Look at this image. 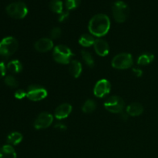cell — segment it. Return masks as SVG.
Instances as JSON below:
<instances>
[{
  "instance_id": "obj_14",
  "label": "cell",
  "mask_w": 158,
  "mask_h": 158,
  "mask_svg": "<svg viewBox=\"0 0 158 158\" xmlns=\"http://www.w3.org/2000/svg\"><path fill=\"white\" fill-rule=\"evenodd\" d=\"M83 67L80 62L78 60H71L69 65V71L71 75L75 78H78L81 75Z\"/></svg>"
},
{
  "instance_id": "obj_33",
  "label": "cell",
  "mask_w": 158,
  "mask_h": 158,
  "mask_svg": "<svg viewBox=\"0 0 158 158\" xmlns=\"http://www.w3.org/2000/svg\"><path fill=\"white\" fill-rule=\"evenodd\" d=\"M157 118H158V117H157Z\"/></svg>"
},
{
  "instance_id": "obj_5",
  "label": "cell",
  "mask_w": 158,
  "mask_h": 158,
  "mask_svg": "<svg viewBox=\"0 0 158 158\" xmlns=\"http://www.w3.org/2000/svg\"><path fill=\"white\" fill-rule=\"evenodd\" d=\"M6 12L12 18L20 19L26 16L28 14V8L23 2H12L7 6Z\"/></svg>"
},
{
  "instance_id": "obj_15",
  "label": "cell",
  "mask_w": 158,
  "mask_h": 158,
  "mask_svg": "<svg viewBox=\"0 0 158 158\" xmlns=\"http://www.w3.org/2000/svg\"><path fill=\"white\" fill-rule=\"evenodd\" d=\"M143 106L139 103H133L127 107V113L131 117H137L143 114Z\"/></svg>"
},
{
  "instance_id": "obj_27",
  "label": "cell",
  "mask_w": 158,
  "mask_h": 158,
  "mask_svg": "<svg viewBox=\"0 0 158 158\" xmlns=\"http://www.w3.org/2000/svg\"><path fill=\"white\" fill-rule=\"evenodd\" d=\"M14 96L18 100H22L25 97H26V92L25 90H23V89H18V90H16L15 92Z\"/></svg>"
},
{
  "instance_id": "obj_31",
  "label": "cell",
  "mask_w": 158,
  "mask_h": 158,
  "mask_svg": "<svg viewBox=\"0 0 158 158\" xmlns=\"http://www.w3.org/2000/svg\"><path fill=\"white\" fill-rule=\"evenodd\" d=\"M133 73L137 77H140L143 75V70L140 68H133Z\"/></svg>"
},
{
  "instance_id": "obj_30",
  "label": "cell",
  "mask_w": 158,
  "mask_h": 158,
  "mask_svg": "<svg viewBox=\"0 0 158 158\" xmlns=\"http://www.w3.org/2000/svg\"><path fill=\"white\" fill-rule=\"evenodd\" d=\"M54 128L56 130H59V131H65L66 129H67V127H66V126L65 124H63V123H56L55 125H54Z\"/></svg>"
},
{
  "instance_id": "obj_23",
  "label": "cell",
  "mask_w": 158,
  "mask_h": 158,
  "mask_svg": "<svg viewBox=\"0 0 158 158\" xmlns=\"http://www.w3.org/2000/svg\"><path fill=\"white\" fill-rule=\"evenodd\" d=\"M81 55L82 58H83L84 63L87 65L89 67L93 68L94 66V60L93 58L92 55H91L90 52H89L88 51L86 50H82L81 51Z\"/></svg>"
},
{
  "instance_id": "obj_18",
  "label": "cell",
  "mask_w": 158,
  "mask_h": 158,
  "mask_svg": "<svg viewBox=\"0 0 158 158\" xmlns=\"http://www.w3.org/2000/svg\"><path fill=\"white\" fill-rule=\"evenodd\" d=\"M6 68L9 72L12 73H19L23 70V64L19 60H14L8 63Z\"/></svg>"
},
{
  "instance_id": "obj_28",
  "label": "cell",
  "mask_w": 158,
  "mask_h": 158,
  "mask_svg": "<svg viewBox=\"0 0 158 158\" xmlns=\"http://www.w3.org/2000/svg\"><path fill=\"white\" fill-rule=\"evenodd\" d=\"M69 11L63 12L61 14H60V15H59V22H60V23L65 22L68 18H69Z\"/></svg>"
},
{
  "instance_id": "obj_1",
  "label": "cell",
  "mask_w": 158,
  "mask_h": 158,
  "mask_svg": "<svg viewBox=\"0 0 158 158\" xmlns=\"http://www.w3.org/2000/svg\"><path fill=\"white\" fill-rule=\"evenodd\" d=\"M110 28V20L106 14L99 13L94 15L89 20L88 29L91 35L102 37L106 35Z\"/></svg>"
},
{
  "instance_id": "obj_8",
  "label": "cell",
  "mask_w": 158,
  "mask_h": 158,
  "mask_svg": "<svg viewBox=\"0 0 158 158\" xmlns=\"http://www.w3.org/2000/svg\"><path fill=\"white\" fill-rule=\"evenodd\" d=\"M48 95L47 90L40 85H31L26 91V97L32 101H40Z\"/></svg>"
},
{
  "instance_id": "obj_24",
  "label": "cell",
  "mask_w": 158,
  "mask_h": 158,
  "mask_svg": "<svg viewBox=\"0 0 158 158\" xmlns=\"http://www.w3.org/2000/svg\"><path fill=\"white\" fill-rule=\"evenodd\" d=\"M4 81L5 83H6L8 86H9V87L11 88H16L19 85V83L16 80V79L12 75L7 76V77L5 78Z\"/></svg>"
},
{
  "instance_id": "obj_21",
  "label": "cell",
  "mask_w": 158,
  "mask_h": 158,
  "mask_svg": "<svg viewBox=\"0 0 158 158\" xmlns=\"http://www.w3.org/2000/svg\"><path fill=\"white\" fill-rule=\"evenodd\" d=\"M49 7L52 12L59 15L63 12V2L62 0H51L49 3Z\"/></svg>"
},
{
  "instance_id": "obj_29",
  "label": "cell",
  "mask_w": 158,
  "mask_h": 158,
  "mask_svg": "<svg viewBox=\"0 0 158 158\" xmlns=\"http://www.w3.org/2000/svg\"><path fill=\"white\" fill-rule=\"evenodd\" d=\"M6 67L5 66V63L2 62H0V79L2 78L6 75Z\"/></svg>"
},
{
  "instance_id": "obj_16",
  "label": "cell",
  "mask_w": 158,
  "mask_h": 158,
  "mask_svg": "<svg viewBox=\"0 0 158 158\" xmlns=\"http://www.w3.org/2000/svg\"><path fill=\"white\" fill-rule=\"evenodd\" d=\"M0 158H17L15 149L9 144L2 146L0 148Z\"/></svg>"
},
{
  "instance_id": "obj_22",
  "label": "cell",
  "mask_w": 158,
  "mask_h": 158,
  "mask_svg": "<svg viewBox=\"0 0 158 158\" xmlns=\"http://www.w3.org/2000/svg\"><path fill=\"white\" fill-rule=\"evenodd\" d=\"M96 108H97V103L95 100L89 99L84 103L83 107H82V110L85 114H90L95 110Z\"/></svg>"
},
{
  "instance_id": "obj_6",
  "label": "cell",
  "mask_w": 158,
  "mask_h": 158,
  "mask_svg": "<svg viewBox=\"0 0 158 158\" xmlns=\"http://www.w3.org/2000/svg\"><path fill=\"white\" fill-rule=\"evenodd\" d=\"M112 66L115 69H127L134 64V60L131 54L126 53H120L114 57L112 60Z\"/></svg>"
},
{
  "instance_id": "obj_2",
  "label": "cell",
  "mask_w": 158,
  "mask_h": 158,
  "mask_svg": "<svg viewBox=\"0 0 158 158\" xmlns=\"http://www.w3.org/2000/svg\"><path fill=\"white\" fill-rule=\"evenodd\" d=\"M52 56L57 63L60 64H68L71 62L73 53L67 46L64 45H58L53 49Z\"/></svg>"
},
{
  "instance_id": "obj_9",
  "label": "cell",
  "mask_w": 158,
  "mask_h": 158,
  "mask_svg": "<svg viewBox=\"0 0 158 158\" xmlns=\"http://www.w3.org/2000/svg\"><path fill=\"white\" fill-rule=\"evenodd\" d=\"M53 122V117L48 112H43L37 117L33 123L35 129H46L49 127Z\"/></svg>"
},
{
  "instance_id": "obj_20",
  "label": "cell",
  "mask_w": 158,
  "mask_h": 158,
  "mask_svg": "<svg viewBox=\"0 0 158 158\" xmlns=\"http://www.w3.org/2000/svg\"><path fill=\"white\" fill-rule=\"evenodd\" d=\"M23 135L19 132H12L7 137V143L9 145H18L23 140Z\"/></svg>"
},
{
  "instance_id": "obj_25",
  "label": "cell",
  "mask_w": 158,
  "mask_h": 158,
  "mask_svg": "<svg viewBox=\"0 0 158 158\" xmlns=\"http://www.w3.org/2000/svg\"><path fill=\"white\" fill-rule=\"evenodd\" d=\"M81 0H66L65 1V6L68 11L75 9L80 6Z\"/></svg>"
},
{
  "instance_id": "obj_3",
  "label": "cell",
  "mask_w": 158,
  "mask_h": 158,
  "mask_svg": "<svg viewBox=\"0 0 158 158\" xmlns=\"http://www.w3.org/2000/svg\"><path fill=\"white\" fill-rule=\"evenodd\" d=\"M18 46V41L14 37H6L0 42V56L8 58L16 52Z\"/></svg>"
},
{
  "instance_id": "obj_32",
  "label": "cell",
  "mask_w": 158,
  "mask_h": 158,
  "mask_svg": "<svg viewBox=\"0 0 158 158\" xmlns=\"http://www.w3.org/2000/svg\"><path fill=\"white\" fill-rule=\"evenodd\" d=\"M128 117H129V114L127 112H122L120 113V119L123 121H126L128 120Z\"/></svg>"
},
{
  "instance_id": "obj_13",
  "label": "cell",
  "mask_w": 158,
  "mask_h": 158,
  "mask_svg": "<svg viewBox=\"0 0 158 158\" xmlns=\"http://www.w3.org/2000/svg\"><path fill=\"white\" fill-rule=\"evenodd\" d=\"M72 106L69 103H63L60 104L55 110L54 115L57 120H63L69 117V114L72 112Z\"/></svg>"
},
{
  "instance_id": "obj_17",
  "label": "cell",
  "mask_w": 158,
  "mask_h": 158,
  "mask_svg": "<svg viewBox=\"0 0 158 158\" xmlns=\"http://www.w3.org/2000/svg\"><path fill=\"white\" fill-rule=\"evenodd\" d=\"M154 60V54L150 53V52H145L141 54L137 59V64L139 66H147L150 63H152Z\"/></svg>"
},
{
  "instance_id": "obj_10",
  "label": "cell",
  "mask_w": 158,
  "mask_h": 158,
  "mask_svg": "<svg viewBox=\"0 0 158 158\" xmlns=\"http://www.w3.org/2000/svg\"><path fill=\"white\" fill-rule=\"evenodd\" d=\"M110 89L111 84L109 80L106 79H102L96 83L94 88V94L97 97L102 98L107 95L110 92Z\"/></svg>"
},
{
  "instance_id": "obj_19",
  "label": "cell",
  "mask_w": 158,
  "mask_h": 158,
  "mask_svg": "<svg viewBox=\"0 0 158 158\" xmlns=\"http://www.w3.org/2000/svg\"><path fill=\"white\" fill-rule=\"evenodd\" d=\"M95 39L91 34H83L79 40V43L83 47H89L95 43Z\"/></svg>"
},
{
  "instance_id": "obj_12",
  "label": "cell",
  "mask_w": 158,
  "mask_h": 158,
  "mask_svg": "<svg viewBox=\"0 0 158 158\" xmlns=\"http://www.w3.org/2000/svg\"><path fill=\"white\" fill-rule=\"evenodd\" d=\"M35 50L40 52H46L53 48V42L50 38H42L34 45Z\"/></svg>"
},
{
  "instance_id": "obj_7",
  "label": "cell",
  "mask_w": 158,
  "mask_h": 158,
  "mask_svg": "<svg viewBox=\"0 0 158 158\" xmlns=\"http://www.w3.org/2000/svg\"><path fill=\"white\" fill-rule=\"evenodd\" d=\"M125 103L121 97L112 96L109 97L104 103V107L106 110L113 114H120L123 112Z\"/></svg>"
},
{
  "instance_id": "obj_26",
  "label": "cell",
  "mask_w": 158,
  "mask_h": 158,
  "mask_svg": "<svg viewBox=\"0 0 158 158\" xmlns=\"http://www.w3.org/2000/svg\"><path fill=\"white\" fill-rule=\"evenodd\" d=\"M62 30L59 27H54L50 31V38L51 39H58L61 35Z\"/></svg>"
},
{
  "instance_id": "obj_4",
  "label": "cell",
  "mask_w": 158,
  "mask_h": 158,
  "mask_svg": "<svg viewBox=\"0 0 158 158\" xmlns=\"http://www.w3.org/2000/svg\"><path fill=\"white\" fill-rule=\"evenodd\" d=\"M113 16L117 23H123L129 15L130 9L127 3L123 1H117L112 6Z\"/></svg>"
},
{
  "instance_id": "obj_11",
  "label": "cell",
  "mask_w": 158,
  "mask_h": 158,
  "mask_svg": "<svg viewBox=\"0 0 158 158\" xmlns=\"http://www.w3.org/2000/svg\"><path fill=\"white\" fill-rule=\"evenodd\" d=\"M96 52L100 56H106L109 54L110 46L106 40L103 39H97L94 44Z\"/></svg>"
}]
</instances>
